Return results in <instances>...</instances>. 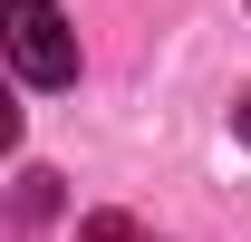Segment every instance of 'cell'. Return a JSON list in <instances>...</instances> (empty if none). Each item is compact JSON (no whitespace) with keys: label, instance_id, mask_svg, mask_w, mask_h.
Here are the masks:
<instances>
[{"label":"cell","instance_id":"cell-1","mask_svg":"<svg viewBox=\"0 0 251 242\" xmlns=\"http://www.w3.org/2000/svg\"><path fill=\"white\" fill-rule=\"evenodd\" d=\"M10 68L29 88H68L77 78V30L58 0H10Z\"/></svg>","mask_w":251,"mask_h":242},{"label":"cell","instance_id":"cell-2","mask_svg":"<svg viewBox=\"0 0 251 242\" xmlns=\"http://www.w3.org/2000/svg\"><path fill=\"white\" fill-rule=\"evenodd\" d=\"M77 242H145V223H135V213H87Z\"/></svg>","mask_w":251,"mask_h":242},{"label":"cell","instance_id":"cell-3","mask_svg":"<svg viewBox=\"0 0 251 242\" xmlns=\"http://www.w3.org/2000/svg\"><path fill=\"white\" fill-rule=\"evenodd\" d=\"M49 204H58V175H39V165H29V175H20V213H29V223H39V213H49Z\"/></svg>","mask_w":251,"mask_h":242},{"label":"cell","instance_id":"cell-4","mask_svg":"<svg viewBox=\"0 0 251 242\" xmlns=\"http://www.w3.org/2000/svg\"><path fill=\"white\" fill-rule=\"evenodd\" d=\"M232 136H242V146H251V97H242V107H232Z\"/></svg>","mask_w":251,"mask_h":242}]
</instances>
